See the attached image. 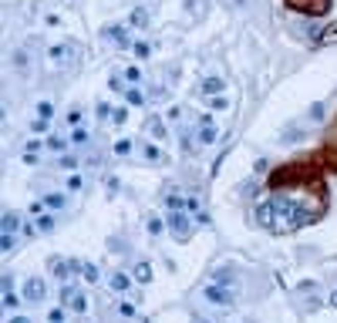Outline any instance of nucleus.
Here are the masks:
<instances>
[{"label": "nucleus", "instance_id": "f257e3e1", "mask_svg": "<svg viewBox=\"0 0 337 323\" xmlns=\"http://www.w3.org/2000/svg\"><path fill=\"white\" fill-rule=\"evenodd\" d=\"M165 222H168V233L176 236V239H179V242H185V239H189V236H193V219L185 216V212H182V209H176V212H168V219H165Z\"/></svg>", "mask_w": 337, "mask_h": 323}, {"label": "nucleus", "instance_id": "f03ea898", "mask_svg": "<svg viewBox=\"0 0 337 323\" xmlns=\"http://www.w3.org/2000/svg\"><path fill=\"white\" fill-rule=\"evenodd\" d=\"M290 10H297V14H310V17H321L330 10V0H287Z\"/></svg>", "mask_w": 337, "mask_h": 323}, {"label": "nucleus", "instance_id": "7ed1b4c3", "mask_svg": "<svg viewBox=\"0 0 337 323\" xmlns=\"http://www.w3.org/2000/svg\"><path fill=\"white\" fill-rule=\"evenodd\" d=\"M202 296L209 299V303H216V307H233V286H223V283H213V286H206V293Z\"/></svg>", "mask_w": 337, "mask_h": 323}, {"label": "nucleus", "instance_id": "20e7f679", "mask_svg": "<svg viewBox=\"0 0 337 323\" xmlns=\"http://www.w3.org/2000/svg\"><path fill=\"white\" fill-rule=\"evenodd\" d=\"M44 293H48V286H44V280H37V276H31V280L24 283V299L27 303H40Z\"/></svg>", "mask_w": 337, "mask_h": 323}, {"label": "nucleus", "instance_id": "39448f33", "mask_svg": "<svg viewBox=\"0 0 337 323\" xmlns=\"http://www.w3.org/2000/svg\"><path fill=\"white\" fill-rule=\"evenodd\" d=\"M108 40H112L115 48H132V37H129V27H121V24H115V27H108Z\"/></svg>", "mask_w": 337, "mask_h": 323}, {"label": "nucleus", "instance_id": "423d86ee", "mask_svg": "<svg viewBox=\"0 0 337 323\" xmlns=\"http://www.w3.org/2000/svg\"><path fill=\"white\" fill-rule=\"evenodd\" d=\"M48 57L54 61V64H68V61L74 57V48H71V44H51Z\"/></svg>", "mask_w": 337, "mask_h": 323}, {"label": "nucleus", "instance_id": "0eeeda50", "mask_svg": "<svg viewBox=\"0 0 337 323\" xmlns=\"http://www.w3.org/2000/svg\"><path fill=\"white\" fill-rule=\"evenodd\" d=\"M223 78H206L202 81V95H209V98H216V95H223Z\"/></svg>", "mask_w": 337, "mask_h": 323}, {"label": "nucleus", "instance_id": "6e6552de", "mask_svg": "<svg viewBox=\"0 0 337 323\" xmlns=\"http://www.w3.org/2000/svg\"><path fill=\"white\" fill-rule=\"evenodd\" d=\"M199 142H202V145H213V142H219V131L213 128V125H202V128H199Z\"/></svg>", "mask_w": 337, "mask_h": 323}, {"label": "nucleus", "instance_id": "1a4fd4ad", "mask_svg": "<svg viewBox=\"0 0 337 323\" xmlns=\"http://www.w3.org/2000/svg\"><path fill=\"white\" fill-rule=\"evenodd\" d=\"M132 280H135V283H149V280H152V266H149V263H138L135 273H132Z\"/></svg>", "mask_w": 337, "mask_h": 323}, {"label": "nucleus", "instance_id": "9d476101", "mask_svg": "<svg viewBox=\"0 0 337 323\" xmlns=\"http://www.w3.org/2000/svg\"><path fill=\"white\" fill-rule=\"evenodd\" d=\"M20 229V216L17 212H4V233H17Z\"/></svg>", "mask_w": 337, "mask_h": 323}, {"label": "nucleus", "instance_id": "9b49d317", "mask_svg": "<svg viewBox=\"0 0 337 323\" xmlns=\"http://www.w3.org/2000/svg\"><path fill=\"white\" fill-rule=\"evenodd\" d=\"M108 286H112L115 293H125V290H129V276H125V273H115L112 280H108Z\"/></svg>", "mask_w": 337, "mask_h": 323}, {"label": "nucleus", "instance_id": "f8f14e48", "mask_svg": "<svg viewBox=\"0 0 337 323\" xmlns=\"http://www.w3.org/2000/svg\"><path fill=\"white\" fill-rule=\"evenodd\" d=\"M132 27H149V10H145V7L132 10Z\"/></svg>", "mask_w": 337, "mask_h": 323}, {"label": "nucleus", "instance_id": "ddd939ff", "mask_svg": "<svg viewBox=\"0 0 337 323\" xmlns=\"http://www.w3.org/2000/svg\"><path fill=\"white\" fill-rule=\"evenodd\" d=\"M51 269H54L57 280H68V273L74 269V263H57V259H54V263H51Z\"/></svg>", "mask_w": 337, "mask_h": 323}, {"label": "nucleus", "instance_id": "4468645a", "mask_svg": "<svg viewBox=\"0 0 337 323\" xmlns=\"http://www.w3.org/2000/svg\"><path fill=\"white\" fill-rule=\"evenodd\" d=\"M48 148H51V152H57V155H65L68 142H65V138H61V135H51V138H48Z\"/></svg>", "mask_w": 337, "mask_h": 323}, {"label": "nucleus", "instance_id": "2eb2a0df", "mask_svg": "<svg viewBox=\"0 0 337 323\" xmlns=\"http://www.w3.org/2000/svg\"><path fill=\"white\" fill-rule=\"evenodd\" d=\"M324 111H327V105H324V101H317V105L307 108V118H310V121H321V118H324Z\"/></svg>", "mask_w": 337, "mask_h": 323}, {"label": "nucleus", "instance_id": "dca6fc26", "mask_svg": "<svg viewBox=\"0 0 337 323\" xmlns=\"http://www.w3.org/2000/svg\"><path fill=\"white\" fill-rule=\"evenodd\" d=\"M44 205H48V209H65V195H61V192H51L48 199H44Z\"/></svg>", "mask_w": 337, "mask_h": 323}, {"label": "nucleus", "instance_id": "f3484780", "mask_svg": "<svg viewBox=\"0 0 337 323\" xmlns=\"http://www.w3.org/2000/svg\"><path fill=\"white\" fill-rule=\"evenodd\" d=\"M125 101H129V105H145V95L138 88H129L125 91Z\"/></svg>", "mask_w": 337, "mask_h": 323}, {"label": "nucleus", "instance_id": "a211bd4d", "mask_svg": "<svg viewBox=\"0 0 337 323\" xmlns=\"http://www.w3.org/2000/svg\"><path fill=\"white\" fill-rule=\"evenodd\" d=\"M81 276H85L88 283H95L98 280V266H95V263H85V266H81Z\"/></svg>", "mask_w": 337, "mask_h": 323}, {"label": "nucleus", "instance_id": "6ab92c4d", "mask_svg": "<svg viewBox=\"0 0 337 323\" xmlns=\"http://www.w3.org/2000/svg\"><path fill=\"white\" fill-rule=\"evenodd\" d=\"M37 118H54V108H51V101H40V105H37Z\"/></svg>", "mask_w": 337, "mask_h": 323}, {"label": "nucleus", "instance_id": "aec40b11", "mask_svg": "<svg viewBox=\"0 0 337 323\" xmlns=\"http://www.w3.org/2000/svg\"><path fill=\"white\" fill-rule=\"evenodd\" d=\"M132 51H135V57H149V54H152V48H149L145 40H135V44H132Z\"/></svg>", "mask_w": 337, "mask_h": 323}, {"label": "nucleus", "instance_id": "412c9836", "mask_svg": "<svg viewBox=\"0 0 337 323\" xmlns=\"http://www.w3.org/2000/svg\"><path fill=\"white\" fill-rule=\"evenodd\" d=\"M71 142H74V145H88V131L74 125V135H71Z\"/></svg>", "mask_w": 337, "mask_h": 323}, {"label": "nucleus", "instance_id": "4be33fe9", "mask_svg": "<svg viewBox=\"0 0 337 323\" xmlns=\"http://www.w3.org/2000/svg\"><path fill=\"white\" fill-rule=\"evenodd\" d=\"M14 233H4V236H0V249H4V252H10V249H14Z\"/></svg>", "mask_w": 337, "mask_h": 323}, {"label": "nucleus", "instance_id": "5701e85b", "mask_svg": "<svg viewBox=\"0 0 337 323\" xmlns=\"http://www.w3.org/2000/svg\"><path fill=\"white\" fill-rule=\"evenodd\" d=\"M115 152H118V155H129L132 152V138H118V142H115Z\"/></svg>", "mask_w": 337, "mask_h": 323}, {"label": "nucleus", "instance_id": "b1692460", "mask_svg": "<svg viewBox=\"0 0 337 323\" xmlns=\"http://www.w3.org/2000/svg\"><path fill=\"white\" fill-rule=\"evenodd\" d=\"M37 229H40V233H51V229H54V216H40L37 219Z\"/></svg>", "mask_w": 337, "mask_h": 323}, {"label": "nucleus", "instance_id": "393cba45", "mask_svg": "<svg viewBox=\"0 0 337 323\" xmlns=\"http://www.w3.org/2000/svg\"><path fill=\"white\" fill-rule=\"evenodd\" d=\"M71 310H74V313H85V310H88V299H85V296L78 293V296L71 299Z\"/></svg>", "mask_w": 337, "mask_h": 323}, {"label": "nucleus", "instance_id": "a878e982", "mask_svg": "<svg viewBox=\"0 0 337 323\" xmlns=\"http://www.w3.org/2000/svg\"><path fill=\"white\" fill-rule=\"evenodd\" d=\"M185 7H189V14L199 17V14H202V7H206V0H185Z\"/></svg>", "mask_w": 337, "mask_h": 323}, {"label": "nucleus", "instance_id": "bb28decb", "mask_svg": "<svg viewBox=\"0 0 337 323\" xmlns=\"http://www.w3.org/2000/svg\"><path fill=\"white\" fill-rule=\"evenodd\" d=\"M216 283H223V286H233V273H229V269H219V273H216Z\"/></svg>", "mask_w": 337, "mask_h": 323}, {"label": "nucleus", "instance_id": "cd10ccee", "mask_svg": "<svg viewBox=\"0 0 337 323\" xmlns=\"http://www.w3.org/2000/svg\"><path fill=\"white\" fill-rule=\"evenodd\" d=\"M125 81L138 84V81H142V67H129V71H125Z\"/></svg>", "mask_w": 337, "mask_h": 323}, {"label": "nucleus", "instance_id": "c85d7f7f", "mask_svg": "<svg viewBox=\"0 0 337 323\" xmlns=\"http://www.w3.org/2000/svg\"><path fill=\"white\" fill-rule=\"evenodd\" d=\"M149 131H152V135H159V138L165 135V128H162V121H159V118H149Z\"/></svg>", "mask_w": 337, "mask_h": 323}, {"label": "nucleus", "instance_id": "c756f323", "mask_svg": "<svg viewBox=\"0 0 337 323\" xmlns=\"http://www.w3.org/2000/svg\"><path fill=\"white\" fill-rule=\"evenodd\" d=\"M165 205H168V212H176V209H182V199L179 195H165Z\"/></svg>", "mask_w": 337, "mask_h": 323}, {"label": "nucleus", "instance_id": "7c9ffc66", "mask_svg": "<svg viewBox=\"0 0 337 323\" xmlns=\"http://www.w3.org/2000/svg\"><path fill=\"white\" fill-rule=\"evenodd\" d=\"M185 209H189V212H193V216H199V199H196V195H189V199H185Z\"/></svg>", "mask_w": 337, "mask_h": 323}, {"label": "nucleus", "instance_id": "2f4dec72", "mask_svg": "<svg viewBox=\"0 0 337 323\" xmlns=\"http://www.w3.org/2000/svg\"><path fill=\"white\" fill-rule=\"evenodd\" d=\"M142 152H145V158H152V161H159V158H162V152H159L155 145H145Z\"/></svg>", "mask_w": 337, "mask_h": 323}, {"label": "nucleus", "instance_id": "473e14b6", "mask_svg": "<svg viewBox=\"0 0 337 323\" xmlns=\"http://www.w3.org/2000/svg\"><path fill=\"white\" fill-rule=\"evenodd\" d=\"M14 64H17V71H24V67H27V57H24V51H17V54H14Z\"/></svg>", "mask_w": 337, "mask_h": 323}, {"label": "nucleus", "instance_id": "72a5a7b5", "mask_svg": "<svg viewBox=\"0 0 337 323\" xmlns=\"http://www.w3.org/2000/svg\"><path fill=\"white\" fill-rule=\"evenodd\" d=\"M17 303H20V299H17L10 290H4V307H17Z\"/></svg>", "mask_w": 337, "mask_h": 323}, {"label": "nucleus", "instance_id": "f704fd0d", "mask_svg": "<svg viewBox=\"0 0 337 323\" xmlns=\"http://www.w3.org/2000/svg\"><path fill=\"white\" fill-rule=\"evenodd\" d=\"M149 233H152V236L162 233V219H149Z\"/></svg>", "mask_w": 337, "mask_h": 323}, {"label": "nucleus", "instance_id": "c9c22d12", "mask_svg": "<svg viewBox=\"0 0 337 323\" xmlns=\"http://www.w3.org/2000/svg\"><path fill=\"white\" fill-rule=\"evenodd\" d=\"M112 118H115V125H121V121L129 118V111H125V108H115V114H112Z\"/></svg>", "mask_w": 337, "mask_h": 323}, {"label": "nucleus", "instance_id": "e433bc0d", "mask_svg": "<svg viewBox=\"0 0 337 323\" xmlns=\"http://www.w3.org/2000/svg\"><path fill=\"white\" fill-rule=\"evenodd\" d=\"M226 105H229V101H226V95H216V98H213V108H216V111H219V108H226Z\"/></svg>", "mask_w": 337, "mask_h": 323}, {"label": "nucleus", "instance_id": "4c0bfd02", "mask_svg": "<svg viewBox=\"0 0 337 323\" xmlns=\"http://www.w3.org/2000/svg\"><path fill=\"white\" fill-rule=\"evenodd\" d=\"M51 323H65V310H51Z\"/></svg>", "mask_w": 337, "mask_h": 323}, {"label": "nucleus", "instance_id": "58836bf2", "mask_svg": "<svg viewBox=\"0 0 337 323\" xmlns=\"http://www.w3.org/2000/svg\"><path fill=\"white\" fill-rule=\"evenodd\" d=\"M61 169H74V158H71V155H61Z\"/></svg>", "mask_w": 337, "mask_h": 323}, {"label": "nucleus", "instance_id": "ea45409f", "mask_svg": "<svg viewBox=\"0 0 337 323\" xmlns=\"http://www.w3.org/2000/svg\"><path fill=\"white\" fill-rule=\"evenodd\" d=\"M98 114H101V118H112L115 111H112V108H108V105H98Z\"/></svg>", "mask_w": 337, "mask_h": 323}, {"label": "nucleus", "instance_id": "a19ab883", "mask_svg": "<svg viewBox=\"0 0 337 323\" xmlns=\"http://www.w3.org/2000/svg\"><path fill=\"white\" fill-rule=\"evenodd\" d=\"M112 91H129V88H121V78H118V74L112 78Z\"/></svg>", "mask_w": 337, "mask_h": 323}, {"label": "nucleus", "instance_id": "79ce46f5", "mask_svg": "<svg viewBox=\"0 0 337 323\" xmlns=\"http://www.w3.org/2000/svg\"><path fill=\"white\" fill-rule=\"evenodd\" d=\"M330 307H337V290H334V293H330Z\"/></svg>", "mask_w": 337, "mask_h": 323}, {"label": "nucleus", "instance_id": "37998d69", "mask_svg": "<svg viewBox=\"0 0 337 323\" xmlns=\"http://www.w3.org/2000/svg\"><path fill=\"white\" fill-rule=\"evenodd\" d=\"M10 323H31V320H24V316H14V320H10Z\"/></svg>", "mask_w": 337, "mask_h": 323}, {"label": "nucleus", "instance_id": "c03bdc74", "mask_svg": "<svg viewBox=\"0 0 337 323\" xmlns=\"http://www.w3.org/2000/svg\"><path fill=\"white\" fill-rule=\"evenodd\" d=\"M196 323H209V320H196Z\"/></svg>", "mask_w": 337, "mask_h": 323}]
</instances>
